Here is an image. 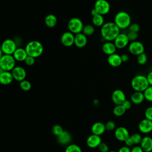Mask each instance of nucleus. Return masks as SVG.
I'll return each mask as SVG.
<instances>
[{"label": "nucleus", "mask_w": 152, "mask_h": 152, "mask_svg": "<svg viewBox=\"0 0 152 152\" xmlns=\"http://www.w3.org/2000/svg\"><path fill=\"white\" fill-rule=\"evenodd\" d=\"M17 48V44L12 39H7L3 41L0 50L3 53V54L13 55Z\"/></svg>", "instance_id": "0eeeda50"}, {"label": "nucleus", "mask_w": 152, "mask_h": 152, "mask_svg": "<svg viewBox=\"0 0 152 152\" xmlns=\"http://www.w3.org/2000/svg\"><path fill=\"white\" fill-rule=\"evenodd\" d=\"M146 77H147L148 82L149 83V85L152 86V71L149 72Z\"/></svg>", "instance_id": "49530a36"}, {"label": "nucleus", "mask_w": 152, "mask_h": 152, "mask_svg": "<svg viewBox=\"0 0 152 152\" xmlns=\"http://www.w3.org/2000/svg\"><path fill=\"white\" fill-rule=\"evenodd\" d=\"M139 131L144 134L152 132V121L146 118L142 119L138 126Z\"/></svg>", "instance_id": "2eb2a0df"}, {"label": "nucleus", "mask_w": 152, "mask_h": 152, "mask_svg": "<svg viewBox=\"0 0 152 152\" xmlns=\"http://www.w3.org/2000/svg\"><path fill=\"white\" fill-rule=\"evenodd\" d=\"M87 43V36L82 32L75 35L74 45L78 48H83L86 46Z\"/></svg>", "instance_id": "6ab92c4d"}, {"label": "nucleus", "mask_w": 152, "mask_h": 152, "mask_svg": "<svg viewBox=\"0 0 152 152\" xmlns=\"http://www.w3.org/2000/svg\"><path fill=\"white\" fill-rule=\"evenodd\" d=\"M137 61L139 65H143L146 64L147 61V55L144 52L139 55L137 56Z\"/></svg>", "instance_id": "72a5a7b5"}, {"label": "nucleus", "mask_w": 152, "mask_h": 152, "mask_svg": "<svg viewBox=\"0 0 152 152\" xmlns=\"http://www.w3.org/2000/svg\"><path fill=\"white\" fill-rule=\"evenodd\" d=\"M126 110L122 104L116 105L113 109V113L116 116H121L125 114Z\"/></svg>", "instance_id": "cd10ccee"}, {"label": "nucleus", "mask_w": 152, "mask_h": 152, "mask_svg": "<svg viewBox=\"0 0 152 152\" xmlns=\"http://www.w3.org/2000/svg\"><path fill=\"white\" fill-rule=\"evenodd\" d=\"M131 150L130 148L126 145H124L122 147H121L118 152H131Z\"/></svg>", "instance_id": "37998d69"}, {"label": "nucleus", "mask_w": 152, "mask_h": 152, "mask_svg": "<svg viewBox=\"0 0 152 152\" xmlns=\"http://www.w3.org/2000/svg\"><path fill=\"white\" fill-rule=\"evenodd\" d=\"M84 27V24L81 19L78 17L71 18L68 23V28L69 31L73 34L81 33Z\"/></svg>", "instance_id": "423d86ee"}, {"label": "nucleus", "mask_w": 152, "mask_h": 152, "mask_svg": "<svg viewBox=\"0 0 152 152\" xmlns=\"http://www.w3.org/2000/svg\"><path fill=\"white\" fill-rule=\"evenodd\" d=\"M129 31H132V32H136L138 33L140 30V26L137 23H132L128 28Z\"/></svg>", "instance_id": "c9c22d12"}, {"label": "nucleus", "mask_w": 152, "mask_h": 152, "mask_svg": "<svg viewBox=\"0 0 152 152\" xmlns=\"http://www.w3.org/2000/svg\"><path fill=\"white\" fill-rule=\"evenodd\" d=\"M25 49L28 56L36 58L42 55L44 48L43 45L39 41L31 40L26 45Z\"/></svg>", "instance_id": "f03ea898"}, {"label": "nucleus", "mask_w": 152, "mask_h": 152, "mask_svg": "<svg viewBox=\"0 0 152 152\" xmlns=\"http://www.w3.org/2000/svg\"><path fill=\"white\" fill-rule=\"evenodd\" d=\"M131 152H144L142 148L140 146L135 145L132 148L131 150Z\"/></svg>", "instance_id": "c03bdc74"}, {"label": "nucleus", "mask_w": 152, "mask_h": 152, "mask_svg": "<svg viewBox=\"0 0 152 152\" xmlns=\"http://www.w3.org/2000/svg\"><path fill=\"white\" fill-rule=\"evenodd\" d=\"M145 100L143 92L134 91L131 96V102L135 104H139Z\"/></svg>", "instance_id": "393cba45"}, {"label": "nucleus", "mask_w": 152, "mask_h": 152, "mask_svg": "<svg viewBox=\"0 0 152 152\" xmlns=\"http://www.w3.org/2000/svg\"><path fill=\"white\" fill-rule=\"evenodd\" d=\"M14 80L12 74L10 71H6L1 69L0 82L2 85H8Z\"/></svg>", "instance_id": "a211bd4d"}, {"label": "nucleus", "mask_w": 152, "mask_h": 152, "mask_svg": "<svg viewBox=\"0 0 152 152\" xmlns=\"http://www.w3.org/2000/svg\"><path fill=\"white\" fill-rule=\"evenodd\" d=\"M128 50L132 55L138 56L144 52V45L137 40L131 42L128 45Z\"/></svg>", "instance_id": "1a4fd4ad"}, {"label": "nucleus", "mask_w": 152, "mask_h": 152, "mask_svg": "<svg viewBox=\"0 0 152 152\" xmlns=\"http://www.w3.org/2000/svg\"><path fill=\"white\" fill-rule=\"evenodd\" d=\"M64 130L63 129L62 127L59 125H55L52 128V131L53 134L57 137L61 135L64 132Z\"/></svg>", "instance_id": "f704fd0d"}, {"label": "nucleus", "mask_w": 152, "mask_h": 152, "mask_svg": "<svg viewBox=\"0 0 152 152\" xmlns=\"http://www.w3.org/2000/svg\"><path fill=\"white\" fill-rule=\"evenodd\" d=\"M91 15L93 17V16H95V15L99 14V13L97 12V11H96V10L94 8H93V9L91 10Z\"/></svg>", "instance_id": "09e8293b"}, {"label": "nucleus", "mask_w": 152, "mask_h": 152, "mask_svg": "<svg viewBox=\"0 0 152 152\" xmlns=\"http://www.w3.org/2000/svg\"><path fill=\"white\" fill-rule=\"evenodd\" d=\"M114 134L115 138L118 140L124 142L130 137L128 130L124 126H119L116 128L115 129Z\"/></svg>", "instance_id": "4468645a"}, {"label": "nucleus", "mask_w": 152, "mask_h": 152, "mask_svg": "<svg viewBox=\"0 0 152 152\" xmlns=\"http://www.w3.org/2000/svg\"><path fill=\"white\" fill-rule=\"evenodd\" d=\"M116 49L117 48L114 43L109 41H106V42H104L102 46V50L103 53L107 55L108 56L115 53L116 52Z\"/></svg>", "instance_id": "4be33fe9"}, {"label": "nucleus", "mask_w": 152, "mask_h": 152, "mask_svg": "<svg viewBox=\"0 0 152 152\" xmlns=\"http://www.w3.org/2000/svg\"><path fill=\"white\" fill-rule=\"evenodd\" d=\"M12 55L16 61L19 62H24L25 59L28 56L25 48L24 49L22 48H17Z\"/></svg>", "instance_id": "b1692460"}, {"label": "nucleus", "mask_w": 152, "mask_h": 152, "mask_svg": "<svg viewBox=\"0 0 152 152\" xmlns=\"http://www.w3.org/2000/svg\"><path fill=\"white\" fill-rule=\"evenodd\" d=\"M102 142L100 136L91 134L88 137L86 140V144L87 146L91 148H94L98 147L99 145Z\"/></svg>", "instance_id": "dca6fc26"}, {"label": "nucleus", "mask_w": 152, "mask_h": 152, "mask_svg": "<svg viewBox=\"0 0 152 152\" xmlns=\"http://www.w3.org/2000/svg\"><path fill=\"white\" fill-rule=\"evenodd\" d=\"M126 34H127V37L128 38L129 41H130L131 42L137 40L138 38V33H136V32L129 31Z\"/></svg>", "instance_id": "58836bf2"}, {"label": "nucleus", "mask_w": 152, "mask_h": 152, "mask_svg": "<svg viewBox=\"0 0 152 152\" xmlns=\"http://www.w3.org/2000/svg\"><path fill=\"white\" fill-rule=\"evenodd\" d=\"M65 152H82L80 146L75 144H71L67 145Z\"/></svg>", "instance_id": "7c9ffc66"}, {"label": "nucleus", "mask_w": 152, "mask_h": 152, "mask_svg": "<svg viewBox=\"0 0 152 152\" xmlns=\"http://www.w3.org/2000/svg\"><path fill=\"white\" fill-rule=\"evenodd\" d=\"M121 59L122 61V62H126L129 60V56L128 54L126 53H123L122 54V55H121Z\"/></svg>", "instance_id": "de8ad7c7"}, {"label": "nucleus", "mask_w": 152, "mask_h": 152, "mask_svg": "<svg viewBox=\"0 0 152 152\" xmlns=\"http://www.w3.org/2000/svg\"><path fill=\"white\" fill-rule=\"evenodd\" d=\"M145 118L152 121V106H149L145 110Z\"/></svg>", "instance_id": "4c0bfd02"}, {"label": "nucleus", "mask_w": 152, "mask_h": 152, "mask_svg": "<svg viewBox=\"0 0 152 152\" xmlns=\"http://www.w3.org/2000/svg\"><path fill=\"white\" fill-rule=\"evenodd\" d=\"M107 61L109 65L113 67H118L122 63L121 55L116 53L109 55L107 59Z\"/></svg>", "instance_id": "f3484780"}, {"label": "nucleus", "mask_w": 152, "mask_h": 152, "mask_svg": "<svg viewBox=\"0 0 152 152\" xmlns=\"http://www.w3.org/2000/svg\"><path fill=\"white\" fill-rule=\"evenodd\" d=\"M105 124L106 130L107 131H113L116 129V125L113 121H107Z\"/></svg>", "instance_id": "e433bc0d"}, {"label": "nucleus", "mask_w": 152, "mask_h": 152, "mask_svg": "<svg viewBox=\"0 0 152 152\" xmlns=\"http://www.w3.org/2000/svg\"><path fill=\"white\" fill-rule=\"evenodd\" d=\"M100 152H109V147L105 142H102L98 147Z\"/></svg>", "instance_id": "a19ab883"}, {"label": "nucleus", "mask_w": 152, "mask_h": 152, "mask_svg": "<svg viewBox=\"0 0 152 152\" xmlns=\"http://www.w3.org/2000/svg\"><path fill=\"white\" fill-rule=\"evenodd\" d=\"M45 23L48 27L53 28L57 24V18L52 14H48L45 18Z\"/></svg>", "instance_id": "a878e982"}, {"label": "nucleus", "mask_w": 152, "mask_h": 152, "mask_svg": "<svg viewBox=\"0 0 152 152\" xmlns=\"http://www.w3.org/2000/svg\"><path fill=\"white\" fill-rule=\"evenodd\" d=\"M130 138L132 139L134 142V144H135V145H138L139 144H140L141 140L142 139V136L138 133L132 134L131 135H130Z\"/></svg>", "instance_id": "473e14b6"}, {"label": "nucleus", "mask_w": 152, "mask_h": 152, "mask_svg": "<svg viewBox=\"0 0 152 152\" xmlns=\"http://www.w3.org/2000/svg\"><path fill=\"white\" fill-rule=\"evenodd\" d=\"M109 152H116V151H109Z\"/></svg>", "instance_id": "8fccbe9b"}, {"label": "nucleus", "mask_w": 152, "mask_h": 152, "mask_svg": "<svg viewBox=\"0 0 152 152\" xmlns=\"http://www.w3.org/2000/svg\"><path fill=\"white\" fill-rule=\"evenodd\" d=\"M140 147L144 152L152 151V138L150 136H144L142 137L140 143Z\"/></svg>", "instance_id": "412c9836"}, {"label": "nucleus", "mask_w": 152, "mask_h": 152, "mask_svg": "<svg viewBox=\"0 0 152 152\" xmlns=\"http://www.w3.org/2000/svg\"><path fill=\"white\" fill-rule=\"evenodd\" d=\"M57 140L58 142L63 145H69L72 140V137L70 133L66 131H64V132L57 137Z\"/></svg>", "instance_id": "5701e85b"}, {"label": "nucleus", "mask_w": 152, "mask_h": 152, "mask_svg": "<svg viewBox=\"0 0 152 152\" xmlns=\"http://www.w3.org/2000/svg\"><path fill=\"white\" fill-rule=\"evenodd\" d=\"M24 62L28 66H32L35 63V58L30 56H27L24 61Z\"/></svg>", "instance_id": "ea45409f"}, {"label": "nucleus", "mask_w": 152, "mask_h": 152, "mask_svg": "<svg viewBox=\"0 0 152 152\" xmlns=\"http://www.w3.org/2000/svg\"><path fill=\"white\" fill-rule=\"evenodd\" d=\"M11 73L14 79L18 82L25 80L26 77V71L25 69L21 66H15L11 71Z\"/></svg>", "instance_id": "f8f14e48"}, {"label": "nucleus", "mask_w": 152, "mask_h": 152, "mask_svg": "<svg viewBox=\"0 0 152 152\" xmlns=\"http://www.w3.org/2000/svg\"><path fill=\"white\" fill-rule=\"evenodd\" d=\"M113 22L120 29H125L131 25V18L127 12L121 11L116 14Z\"/></svg>", "instance_id": "20e7f679"}, {"label": "nucleus", "mask_w": 152, "mask_h": 152, "mask_svg": "<svg viewBox=\"0 0 152 152\" xmlns=\"http://www.w3.org/2000/svg\"><path fill=\"white\" fill-rule=\"evenodd\" d=\"M92 23L94 26L101 27L104 24V19L103 15L99 14L95 16L92 17Z\"/></svg>", "instance_id": "bb28decb"}, {"label": "nucleus", "mask_w": 152, "mask_h": 152, "mask_svg": "<svg viewBox=\"0 0 152 152\" xmlns=\"http://www.w3.org/2000/svg\"><path fill=\"white\" fill-rule=\"evenodd\" d=\"M91 131L93 134L100 136L106 131L105 124L101 122H95L91 126Z\"/></svg>", "instance_id": "aec40b11"}, {"label": "nucleus", "mask_w": 152, "mask_h": 152, "mask_svg": "<svg viewBox=\"0 0 152 152\" xmlns=\"http://www.w3.org/2000/svg\"><path fill=\"white\" fill-rule=\"evenodd\" d=\"M111 98L112 102L116 105L122 104L126 100L125 93L120 89L115 90L112 92Z\"/></svg>", "instance_id": "9d476101"}, {"label": "nucleus", "mask_w": 152, "mask_h": 152, "mask_svg": "<svg viewBox=\"0 0 152 152\" xmlns=\"http://www.w3.org/2000/svg\"><path fill=\"white\" fill-rule=\"evenodd\" d=\"M145 100L152 102V86H150L144 92Z\"/></svg>", "instance_id": "2f4dec72"}, {"label": "nucleus", "mask_w": 152, "mask_h": 152, "mask_svg": "<svg viewBox=\"0 0 152 152\" xmlns=\"http://www.w3.org/2000/svg\"><path fill=\"white\" fill-rule=\"evenodd\" d=\"M75 35L69 31L64 32L61 37V42L65 47H71L74 44Z\"/></svg>", "instance_id": "9b49d317"}, {"label": "nucleus", "mask_w": 152, "mask_h": 152, "mask_svg": "<svg viewBox=\"0 0 152 152\" xmlns=\"http://www.w3.org/2000/svg\"><path fill=\"white\" fill-rule=\"evenodd\" d=\"M123 106L125 108V109L127 110H129L131 109V106H132V102L128 100H126L122 104Z\"/></svg>", "instance_id": "79ce46f5"}, {"label": "nucleus", "mask_w": 152, "mask_h": 152, "mask_svg": "<svg viewBox=\"0 0 152 152\" xmlns=\"http://www.w3.org/2000/svg\"><path fill=\"white\" fill-rule=\"evenodd\" d=\"M131 85L135 91L144 92L149 86L147 77L144 75H137L131 80Z\"/></svg>", "instance_id": "7ed1b4c3"}, {"label": "nucleus", "mask_w": 152, "mask_h": 152, "mask_svg": "<svg viewBox=\"0 0 152 152\" xmlns=\"http://www.w3.org/2000/svg\"><path fill=\"white\" fill-rule=\"evenodd\" d=\"M120 33V28L114 22L109 21L100 27V34L106 41L112 42Z\"/></svg>", "instance_id": "f257e3e1"}, {"label": "nucleus", "mask_w": 152, "mask_h": 152, "mask_svg": "<svg viewBox=\"0 0 152 152\" xmlns=\"http://www.w3.org/2000/svg\"><path fill=\"white\" fill-rule=\"evenodd\" d=\"M94 31H95V29L93 25L86 24L84 26L82 33L84 34L86 36H89L93 34L94 33Z\"/></svg>", "instance_id": "c85d7f7f"}, {"label": "nucleus", "mask_w": 152, "mask_h": 152, "mask_svg": "<svg viewBox=\"0 0 152 152\" xmlns=\"http://www.w3.org/2000/svg\"><path fill=\"white\" fill-rule=\"evenodd\" d=\"M129 40L127 34L125 33H119L113 41L117 49H123L125 48L129 43Z\"/></svg>", "instance_id": "ddd939ff"}, {"label": "nucleus", "mask_w": 152, "mask_h": 152, "mask_svg": "<svg viewBox=\"0 0 152 152\" xmlns=\"http://www.w3.org/2000/svg\"><path fill=\"white\" fill-rule=\"evenodd\" d=\"M19 85H20V87L21 88V89L25 91H29L31 88V83L27 80H24L19 82Z\"/></svg>", "instance_id": "c756f323"}, {"label": "nucleus", "mask_w": 152, "mask_h": 152, "mask_svg": "<svg viewBox=\"0 0 152 152\" xmlns=\"http://www.w3.org/2000/svg\"><path fill=\"white\" fill-rule=\"evenodd\" d=\"M94 8L99 14L104 15L109 12L110 5L106 0H97L94 3Z\"/></svg>", "instance_id": "6e6552de"}, {"label": "nucleus", "mask_w": 152, "mask_h": 152, "mask_svg": "<svg viewBox=\"0 0 152 152\" xmlns=\"http://www.w3.org/2000/svg\"><path fill=\"white\" fill-rule=\"evenodd\" d=\"M124 142H125V145H126V146H128V147H131L132 145H134V142H133L132 139L130 138V137H129L128 139H126V140L124 141Z\"/></svg>", "instance_id": "a18cd8bd"}, {"label": "nucleus", "mask_w": 152, "mask_h": 152, "mask_svg": "<svg viewBox=\"0 0 152 152\" xmlns=\"http://www.w3.org/2000/svg\"><path fill=\"white\" fill-rule=\"evenodd\" d=\"M16 60L12 55L4 54L0 57V69L11 71L15 66Z\"/></svg>", "instance_id": "39448f33"}]
</instances>
